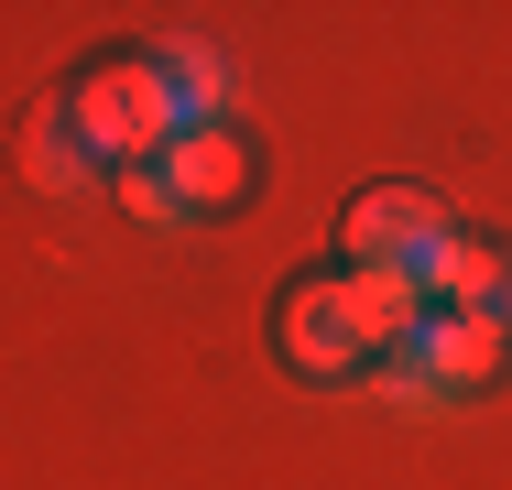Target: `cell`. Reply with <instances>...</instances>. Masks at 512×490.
Instances as JSON below:
<instances>
[{
	"mask_svg": "<svg viewBox=\"0 0 512 490\" xmlns=\"http://www.w3.org/2000/svg\"><path fill=\"white\" fill-rule=\"evenodd\" d=\"M66 120H77V142L99 153L109 175L164 164V142L186 131V120H175V98H164V77H153V55H120V66H99L88 88L66 98Z\"/></svg>",
	"mask_w": 512,
	"mask_h": 490,
	"instance_id": "cell-1",
	"label": "cell"
},
{
	"mask_svg": "<svg viewBox=\"0 0 512 490\" xmlns=\"http://www.w3.org/2000/svg\"><path fill=\"white\" fill-rule=\"evenodd\" d=\"M393 360H414L436 403H458V392H480L512 360V327H502V305H491V316H425L414 349H393Z\"/></svg>",
	"mask_w": 512,
	"mask_h": 490,
	"instance_id": "cell-2",
	"label": "cell"
},
{
	"mask_svg": "<svg viewBox=\"0 0 512 490\" xmlns=\"http://www.w3.org/2000/svg\"><path fill=\"white\" fill-rule=\"evenodd\" d=\"M327 294H338V316H349V338H360L371 360L414 349V327H425V294H414V273H393V262H338Z\"/></svg>",
	"mask_w": 512,
	"mask_h": 490,
	"instance_id": "cell-3",
	"label": "cell"
},
{
	"mask_svg": "<svg viewBox=\"0 0 512 490\" xmlns=\"http://www.w3.org/2000/svg\"><path fill=\"white\" fill-rule=\"evenodd\" d=\"M404 273H414V294H425V316H491L512 262H502V251H480V240H458V229H436Z\"/></svg>",
	"mask_w": 512,
	"mask_h": 490,
	"instance_id": "cell-4",
	"label": "cell"
},
{
	"mask_svg": "<svg viewBox=\"0 0 512 490\" xmlns=\"http://www.w3.org/2000/svg\"><path fill=\"white\" fill-rule=\"evenodd\" d=\"M436 229H447V218H436V196H425V186H371L360 207H349L338 251H349V262H393V273H404Z\"/></svg>",
	"mask_w": 512,
	"mask_h": 490,
	"instance_id": "cell-5",
	"label": "cell"
},
{
	"mask_svg": "<svg viewBox=\"0 0 512 490\" xmlns=\"http://www.w3.org/2000/svg\"><path fill=\"white\" fill-rule=\"evenodd\" d=\"M164 186H175V207H186V218L229 207V196L251 186V142H240L229 120H207V131H175V142H164Z\"/></svg>",
	"mask_w": 512,
	"mask_h": 490,
	"instance_id": "cell-6",
	"label": "cell"
},
{
	"mask_svg": "<svg viewBox=\"0 0 512 490\" xmlns=\"http://www.w3.org/2000/svg\"><path fill=\"white\" fill-rule=\"evenodd\" d=\"M284 360H295L306 382H360V371H371V349L349 338V316H338L327 284H295V305H284Z\"/></svg>",
	"mask_w": 512,
	"mask_h": 490,
	"instance_id": "cell-7",
	"label": "cell"
},
{
	"mask_svg": "<svg viewBox=\"0 0 512 490\" xmlns=\"http://www.w3.org/2000/svg\"><path fill=\"white\" fill-rule=\"evenodd\" d=\"M153 77H164V98H175V120H186V131H207V120L229 109V66L207 55L197 33H164V55H153Z\"/></svg>",
	"mask_w": 512,
	"mask_h": 490,
	"instance_id": "cell-8",
	"label": "cell"
},
{
	"mask_svg": "<svg viewBox=\"0 0 512 490\" xmlns=\"http://www.w3.org/2000/svg\"><path fill=\"white\" fill-rule=\"evenodd\" d=\"M22 175H33L44 196H88V186H99V153L77 142L66 109H33V131H22Z\"/></svg>",
	"mask_w": 512,
	"mask_h": 490,
	"instance_id": "cell-9",
	"label": "cell"
},
{
	"mask_svg": "<svg viewBox=\"0 0 512 490\" xmlns=\"http://www.w3.org/2000/svg\"><path fill=\"white\" fill-rule=\"evenodd\" d=\"M109 196L131 207V218H153V229H175L186 207H175V186H164V164H131V175H109Z\"/></svg>",
	"mask_w": 512,
	"mask_h": 490,
	"instance_id": "cell-10",
	"label": "cell"
},
{
	"mask_svg": "<svg viewBox=\"0 0 512 490\" xmlns=\"http://www.w3.org/2000/svg\"><path fill=\"white\" fill-rule=\"evenodd\" d=\"M502 327H512V273H502Z\"/></svg>",
	"mask_w": 512,
	"mask_h": 490,
	"instance_id": "cell-11",
	"label": "cell"
}]
</instances>
